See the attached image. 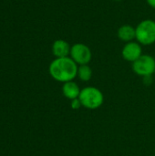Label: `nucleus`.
Here are the masks:
<instances>
[{"label": "nucleus", "mask_w": 155, "mask_h": 156, "mask_svg": "<svg viewBox=\"0 0 155 156\" xmlns=\"http://www.w3.org/2000/svg\"><path fill=\"white\" fill-rule=\"evenodd\" d=\"M143 55L142 45L137 41H131L124 45L122 50V56L126 61L133 63Z\"/></svg>", "instance_id": "nucleus-6"}, {"label": "nucleus", "mask_w": 155, "mask_h": 156, "mask_svg": "<svg viewBox=\"0 0 155 156\" xmlns=\"http://www.w3.org/2000/svg\"><path fill=\"white\" fill-rule=\"evenodd\" d=\"M117 36L119 39L122 41L128 43L131 41H133L134 38H136V30L135 27L131 25H122L118 28Z\"/></svg>", "instance_id": "nucleus-9"}, {"label": "nucleus", "mask_w": 155, "mask_h": 156, "mask_svg": "<svg viewBox=\"0 0 155 156\" xmlns=\"http://www.w3.org/2000/svg\"><path fill=\"white\" fill-rule=\"evenodd\" d=\"M71 46L64 39H57L52 44V53L56 58H66L70 54Z\"/></svg>", "instance_id": "nucleus-7"}, {"label": "nucleus", "mask_w": 155, "mask_h": 156, "mask_svg": "<svg viewBox=\"0 0 155 156\" xmlns=\"http://www.w3.org/2000/svg\"><path fill=\"white\" fill-rule=\"evenodd\" d=\"M146 2L152 8L155 9V0H146Z\"/></svg>", "instance_id": "nucleus-12"}, {"label": "nucleus", "mask_w": 155, "mask_h": 156, "mask_svg": "<svg viewBox=\"0 0 155 156\" xmlns=\"http://www.w3.org/2000/svg\"><path fill=\"white\" fill-rule=\"evenodd\" d=\"M78 65L70 58H56L49 65L50 76L57 81L65 83L73 80L77 77Z\"/></svg>", "instance_id": "nucleus-1"}, {"label": "nucleus", "mask_w": 155, "mask_h": 156, "mask_svg": "<svg viewBox=\"0 0 155 156\" xmlns=\"http://www.w3.org/2000/svg\"><path fill=\"white\" fill-rule=\"evenodd\" d=\"M154 74H155V71H154Z\"/></svg>", "instance_id": "nucleus-14"}, {"label": "nucleus", "mask_w": 155, "mask_h": 156, "mask_svg": "<svg viewBox=\"0 0 155 156\" xmlns=\"http://www.w3.org/2000/svg\"><path fill=\"white\" fill-rule=\"evenodd\" d=\"M136 30V40L141 45L151 46L155 43V21L153 19H144L141 21Z\"/></svg>", "instance_id": "nucleus-3"}, {"label": "nucleus", "mask_w": 155, "mask_h": 156, "mask_svg": "<svg viewBox=\"0 0 155 156\" xmlns=\"http://www.w3.org/2000/svg\"><path fill=\"white\" fill-rule=\"evenodd\" d=\"M80 91H81V90H80L79 86L73 80L63 83L62 93L65 98H67L70 101L78 99L79 97Z\"/></svg>", "instance_id": "nucleus-8"}, {"label": "nucleus", "mask_w": 155, "mask_h": 156, "mask_svg": "<svg viewBox=\"0 0 155 156\" xmlns=\"http://www.w3.org/2000/svg\"><path fill=\"white\" fill-rule=\"evenodd\" d=\"M81 106H82V105H81V102H80V101H79V98L71 101V108H72L73 110H79Z\"/></svg>", "instance_id": "nucleus-11"}, {"label": "nucleus", "mask_w": 155, "mask_h": 156, "mask_svg": "<svg viewBox=\"0 0 155 156\" xmlns=\"http://www.w3.org/2000/svg\"><path fill=\"white\" fill-rule=\"evenodd\" d=\"M77 77L81 81H85L86 82V81L90 80V79L92 78V69L89 66V64H87V65H80V66L78 67Z\"/></svg>", "instance_id": "nucleus-10"}, {"label": "nucleus", "mask_w": 155, "mask_h": 156, "mask_svg": "<svg viewBox=\"0 0 155 156\" xmlns=\"http://www.w3.org/2000/svg\"><path fill=\"white\" fill-rule=\"evenodd\" d=\"M69 57L76 62L78 66L87 65L92 58L90 48L83 43H76L71 46Z\"/></svg>", "instance_id": "nucleus-5"}, {"label": "nucleus", "mask_w": 155, "mask_h": 156, "mask_svg": "<svg viewBox=\"0 0 155 156\" xmlns=\"http://www.w3.org/2000/svg\"><path fill=\"white\" fill-rule=\"evenodd\" d=\"M132 70L141 77H148L154 74L155 58L151 55H142L132 63Z\"/></svg>", "instance_id": "nucleus-4"}, {"label": "nucleus", "mask_w": 155, "mask_h": 156, "mask_svg": "<svg viewBox=\"0 0 155 156\" xmlns=\"http://www.w3.org/2000/svg\"><path fill=\"white\" fill-rule=\"evenodd\" d=\"M82 107L89 110H96L101 107L104 102V95L96 87H85L81 90L79 97Z\"/></svg>", "instance_id": "nucleus-2"}, {"label": "nucleus", "mask_w": 155, "mask_h": 156, "mask_svg": "<svg viewBox=\"0 0 155 156\" xmlns=\"http://www.w3.org/2000/svg\"><path fill=\"white\" fill-rule=\"evenodd\" d=\"M115 1H122V0H115Z\"/></svg>", "instance_id": "nucleus-13"}]
</instances>
